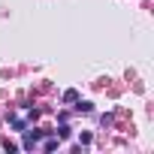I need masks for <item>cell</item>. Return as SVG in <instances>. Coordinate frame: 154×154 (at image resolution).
Returning a JSON list of instances; mask_svg holds the SVG:
<instances>
[{
	"instance_id": "obj_1",
	"label": "cell",
	"mask_w": 154,
	"mask_h": 154,
	"mask_svg": "<svg viewBox=\"0 0 154 154\" xmlns=\"http://www.w3.org/2000/svg\"><path fill=\"white\" fill-rule=\"evenodd\" d=\"M39 136H42V130H24V148L30 151V148L39 142Z\"/></svg>"
},
{
	"instance_id": "obj_2",
	"label": "cell",
	"mask_w": 154,
	"mask_h": 154,
	"mask_svg": "<svg viewBox=\"0 0 154 154\" xmlns=\"http://www.w3.org/2000/svg\"><path fill=\"white\" fill-rule=\"evenodd\" d=\"M75 112H94V103H88V100H75Z\"/></svg>"
},
{
	"instance_id": "obj_3",
	"label": "cell",
	"mask_w": 154,
	"mask_h": 154,
	"mask_svg": "<svg viewBox=\"0 0 154 154\" xmlns=\"http://www.w3.org/2000/svg\"><path fill=\"white\" fill-rule=\"evenodd\" d=\"M75 100H79V91H63V103H75Z\"/></svg>"
},
{
	"instance_id": "obj_4",
	"label": "cell",
	"mask_w": 154,
	"mask_h": 154,
	"mask_svg": "<svg viewBox=\"0 0 154 154\" xmlns=\"http://www.w3.org/2000/svg\"><path fill=\"white\" fill-rule=\"evenodd\" d=\"M69 133H72V130H69L66 124H60V127H57V139H69Z\"/></svg>"
},
{
	"instance_id": "obj_5",
	"label": "cell",
	"mask_w": 154,
	"mask_h": 154,
	"mask_svg": "<svg viewBox=\"0 0 154 154\" xmlns=\"http://www.w3.org/2000/svg\"><path fill=\"white\" fill-rule=\"evenodd\" d=\"M57 142H60V139H54V136H48V139H45V145H42V148H45V151H54V148H57Z\"/></svg>"
},
{
	"instance_id": "obj_6",
	"label": "cell",
	"mask_w": 154,
	"mask_h": 154,
	"mask_svg": "<svg viewBox=\"0 0 154 154\" xmlns=\"http://www.w3.org/2000/svg\"><path fill=\"white\" fill-rule=\"evenodd\" d=\"M91 139H94L91 133H79V145H91Z\"/></svg>"
}]
</instances>
